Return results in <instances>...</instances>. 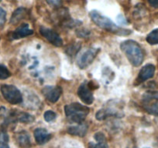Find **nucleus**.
Masks as SVG:
<instances>
[{
	"mask_svg": "<svg viewBox=\"0 0 158 148\" xmlns=\"http://www.w3.org/2000/svg\"><path fill=\"white\" fill-rule=\"evenodd\" d=\"M13 115H14L15 119L17 122H20V123H30L34 121L35 118L33 116L30 115V114H27L25 112H20V111H16V112H13Z\"/></svg>",
	"mask_w": 158,
	"mask_h": 148,
	"instance_id": "obj_16",
	"label": "nucleus"
},
{
	"mask_svg": "<svg viewBox=\"0 0 158 148\" xmlns=\"http://www.w3.org/2000/svg\"><path fill=\"white\" fill-rule=\"evenodd\" d=\"M147 42L150 45L158 44V29H153L147 35Z\"/></svg>",
	"mask_w": 158,
	"mask_h": 148,
	"instance_id": "obj_18",
	"label": "nucleus"
},
{
	"mask_svg": "<svg viewBox=\"0 0 158 148\" xmlns=\"http://www.w3.org/2000/svg\"><path fill=\"white\" fill-rule=\"evenodd\" d=\"M94 138H95V140H96L97 142L107 141L106 136H105L104 134L102 132H98L96 133V134H95V135H94Z\"/></svg>",
	"mask_w": 158,
	"mask_h": 148,
	"instance_id": "obj_25",
	"label": "nucleus"
},
{
	"mask_svg": "<svg viewBox=\"0 0 158 148\" xmlns=\"http://www.w3.org/2000/svg\"><path fill=\"white\" fill-rule=\"evenodd\" d=\"M145 148H149V147H145Z\"/></svg>",
	"mask_w": 158,
	"mask_h": 148,
	"instance_id": "obj_29",
	"label": "nucleus"
},
{
	"mask_svg": "<svg viewBox=\"0 0 158 148\" xmlns=\"http://www.w3.org/2000/svg\"><path fill=\"white\" fill-rule=\"evenodd\" d=\"M47 2L51 6H59L60 5L61 0H46Z\"/></svg>",
	"mask_w": 158,
	"mask_h": 148,
	"instance_id": "obj_26",
	"label": "nucleus"
},
{
	"mask_svg": "<svg viewBox=\"0 0 158 148\" xmlns=\"http://www.w3.org/2000/svg\"><path fill=\"white\" fill-rule=\"evenodd\" d=\"M62 90L60 87H54V86H46L42 90L44 96L48 101L51 103L57 102L61 95Z\"/></svg>",
	"mask_w": 158,
	"mask_h": 148,
	"instance_id": "obj_9",
	"label": "nucleus"
},
{
	"mask_svg": "<svg viewBox=\"0 0 158 148\" xmlns=\"http://www.w3.org/2000/svg\"><path fill=\"white\" fill-rule=\"evenodd\" d=\"M155 66L152 64H147L140 69L137 80L139 82H144L154 76Z\"/></svg>",
	"mask_w": 158,
	"mask_h": 148,
	"instance_id": "obj_11",
	"label": "nucleus"
},
{
	"mask_svg": "<svg viewBox=\"0 0 158 148\" xmlns=\"http://www.w3.org/2000/svg\"><path fill=\"white\" fill-rule=\"evenodd\" d=\"M77 96L84 103L90 105L94 102V96L88 82H84L77 89Z\"/></svg>",
	"mask_w": 158,
	"mask_h": 148,
	"instance_id": "obj_8",
	"label": "nucleus"
},
{
	"mask_svg": "<svg viewBox=\"0 0 158 148\" xmlns=\"http://www.w3.org/2000/svg\"><path fill=\"white\" fill-rule=\"evenodd\" d=\"M9 137L8 134L6 131H0V148H10L9 145Z\"/></svg>",
	"mask_w": 158,
	"mask_h": 148,
	"instance_id": "obj_19",
	"label": "nucleus"
},
{
	"mask_svg": "<svg viewBox=\"0 0 158 148\" xmlns=\"http://www.w3.org/2000/svg\"><path fill=\"white\" fill-rule=\"evenodd\" d=\"M99 52V49H89L83 52L77 59V66L81 69H85L93 62L94 59L96 57L97 54Z\"/></svg>",
	"mask_w": 158,
	"mask_h": 148,
	"instance_id": "obj_6",
	"label": "nucleus"
},
{
	"mask_svg": "<svg viewBox=\"0 0 158 148\" xmlns=\"http://www.w3.org/2000/svg\"><path fill=\"white\" fill-rule=\"evenodd\" d=\"M1 93L6 100L11 104H19L23 102L21 92L13 85L4 84L1 87Z\"/></svg>",
	"mask_w": 158,
	"mask_h": 148,
	"instance_id": "obj_5",
	"label": "nucleus"
},
{
	"mask_svg": "<svg viewBox=\"0 0 158 148\" xmlns=\"http://www.w3.org/2000/svg\"><path fill=\"white\" fill-rule=\"evenodd\" d=\"M120 49L133 66H139L142 64L143 53L138 43L133 40H126L121 43Z\"/></svg>",
	"mask_w": 158,
	"mask_h": 148,
	"instance_id": "obj_2",
	"label": "nucleus"
},
{
	"mask_svg": "<svg viewBox=\"0 0 158 148\" xmlns=\"http://www.w3.org/2000/svg\"><path fill=\"white\" fill-rule=\"evenodd\" d=\"M33 33V31L32 29H30L28 24L24 23L19 25L17 29H15V31L12 34V37L14 40H19V39L24 38L26 36H30Z\"/></svg>",
	"mask_w": 158,
	"mask_h": 148,
	"instance_id": "obj_14",
	"label": "nucleus"
},
{
	"mask_svg": "<svg viewBox=\"0 0 158 148\" xmlns=\"http://www.w3.org/2000/svg\"><path fill=\"white\" fill-rule=\"evenodd\" d=\"M27 11L25 8H18L13 12V15L11 16V19H10V23L13 24H17L19 21L22 20L23 18H25V16H27Z\"/></svg>",
	"mask_w": 158,
	"mask_h": 148,
	"instance_id": "obj_17",
	"label": "nucleus"
},
{
	"mask_svg": "<svg viewBox=\"0 0 158 148\" xmlns=\"http://www.w3.org/2000/svg\"><path fill=\"white\" fill-rule=\"evenodd\" d=\"M65 115L73 123H81L84 122L89 113V108L79 103H73L64 107Z\"/></svg>",
	"mask_w": 158,
	"mask_h": 148,
	"instance_id": "obj_3",
	"label": "nucleus"
},
{
	"mask_svg": "<svg viewBox=\"0 0 158 148\" xmlns=\"http://www.w3.org/2000/svg\"><path fill=\"white\" fill-rule=\"evenodd\" d=\"M117 21H118V23L121 24V25H127V20H126V19L122 16V15H118V17H117Z\"/></svg>",
	"mask_w": 158,
	"mask_h": 148,
	"instance_id": "obj_27",
	"label": "nucleus"
},
{
	"mask_svg": "<svg viewBox=\"0 0 158 148\" xmlns=\"http://www.w3.org/2000/svg\"><path fill=\"white\" fill-rule=\"evenodd\" d=\"M16 141L22 148H29L31 146L30 138L27 131H20L16 134Z\"/></svg>",
	"mask_w": 158,
	"mask_h": 148,
	"instance_id": "obj_15",
	"label": "nucleus"
},
{
	"mask_svg": "<svg viewBox=\"0 0 158 148\" xmlns=\"http://www.w3.org/2000/svg\"><path fill=\"white\" fill-rule=\"evenodd\" d=\"M88 125L85 123L84 122L81 123H77L75 126H71L67 129L68 134L73 136H77V137H83L85 136L88 131Z\"/></svg>",
	"mask_w": 158,
	"mask_h": 148,
	"instance_id": "obj_13",
	"label": "nucleus"
},
{
	"mask_svg": "<svg viewBox=\"0 0 158 148\" xmlns=\"http://www.w3.org/2000/svg\"><path fill=\"white\" fill-rule=\"evenodd\" d=\"M6 13L2 8L0 7V27H2L6 22Z\"/></svg>",
	"mask_w": 158,
	"mask_h": 148,
	"instance_id": "obj_24",
	"label": "nucleus"
},
{
	"mask_svg": "<svg viewBox=\"0 0 158 148\" xmlns=\"http://www.w3.org/2000/svg\"><path fill=\"white\" fill-rule=\"evenodd\" d=\"M11 76V72H10L6 66L0 65V80H6Z\"/></svg>",
	"mask_w": 158,
	"mask_h": 148,
	"instance_id": "obj_20",
	"label": "nucleus"
},
{
	"mask_svg": "<svg viewBox=\"0 0 158 148\" xmlns=\"http://www.w3.org/2000/svg\"><path fill=\"white\" fill-rule=\"evenodd\" d=\"M35 140L40 145H43L48 143L51 139L52 136L44 128H36L33 132Z\"/></svg>",
	"mask_w": 158,
	"mask_h": 148,
	"instance_id": "obj_10",
	"label": "nucleus"
},
{
	"mask_svg": "<svg viewBox=\"0 0 158 148\" xmlns=\"http://www.w3.org/2000/svg\"><path fill=\"white\" fill-rule=\"evenodd\" d=\"M56 114L52 111V110H48L44 113V120H46L47 122H51L53 121L54 120H55L56 118Z\"/></svg>",
	"mask_w": 158,
	"mask_h": 148,
	"instance_id": "obj_22",
	"label": "nucleus"
},
{
	"mask_svg": "<svg viewBox=\"0 0 158 148\" xmlns=\"http://www.w3.org/2000/svg\"><path fill=\"white\" fill-rule=\"evenodd\" d=\"M89 16H90L92 20L98 26L106 30V31L118 35V36H128V35L131 34V30L127 29L122 28V27L115 25L110 19L102 15L97 10L91 11Z\"/></svg>",
	"mask_w": 158,
	"mask_h": 148,
	"instance_id": "obj_1",
	"label": "nucleus"
},
{
	"mask_svg": "<svg viewBox=\"0 0 158 148\" xmlns=\"http://www.w3.org/2000/svg\"><path fill=\"white\" fill-rule=\"evenodd\" d=\"M158 91H148L143 96L142 104L148 114L158 117Z\"/></svg>",
	"mask_w": 158,
	"mask_h": 148,
	"instance_id": "obj_4",
	"label": "nucleus"
},
{
	"mask_svg": "<svg viewBox=\"0 0 158 148\" xmlns=\"http://www.w3.org/2000/svg\"><path fill=\"white\" fill-rule=\"evenodd\" d=\"M113 116L114 117H120V116H122V114L115 109L108 107L106 108H103L98 110L96 115H95V117L98 120H103L109 117H113Z\"/></svg>",
	"mask_w": 158,
	"mask_h": 148,
	"instance_id": "obj_12",
	"label": "nucleus"
},
{
	"mask_svg": "<svg viewBox=\"0 0 158 148\" xmlns=\"http://www.w3.org/2000/svg\"><path fill=\"white\" fill-rule=\"evenodd\" d=\"M76 35L80 38H86V37L89 36L90 32L89 30L85 29H77L76 31Z\"/></svg>",
	"mask_w": 158,
	"mask_h": 148,
	"instance_id": "obj_23",
	"label": "nucleus"
},
{
	"mask_svg": "<svg viewBox=\"0 0 158 148\" xmlns=\"http://www.w3.org/2000/svg\"><path fill=\"white\" fill-rule=\"evenodd\" d=\"M148 2L153 8H158V0H148Z\"/></svg>",
	"mask_w": 158,
	"mask_h": 148,
	"instance_id": "obj_28",
	"label": "nucleus"
},
{
	"mask_svg": "<svg viewBox=\"0 0 158 148\" xmlns=\"http://www.w3.org/2000/svg\"><path fill=\"white\" fill-rule=\"evenodd\" d=\"M89 148H109L108 145L107 141L104 142H98L97 143L94 142H89Z\"/></svg>",
	"mask_w": 158,
	"mask_h": 148,
	"instance_id": "obj_21",
	"label": "nucleus"
},
{
	"mask_svg": "<svg viewBox=\"0 0 158 148\" xmlns=\"http://www.w3.org/2000/svg\"><path fill=\"white\" fill-rule=\"evenodd\" d=\"M40 33L54 46L60 47L63 46V40L60 36L54 30L47 27L41 26L40 28Z\"/></svg>",
	"mask_w": 158,
	"mask_h": 148,
	"instance_id": "obj_7",
	"label": "nucleus"
}]
</instances>
